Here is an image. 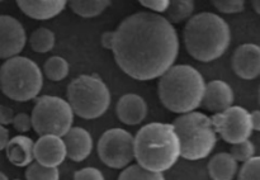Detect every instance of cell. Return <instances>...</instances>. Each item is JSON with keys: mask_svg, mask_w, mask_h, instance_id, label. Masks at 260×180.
I'll list each match as a JSON object with an SVG mask.
<instances>
[{"mask_svg": "<svg viewBox=\"0 0 260 180\" xmlns=\"http://www.w3.org/2000/svg\"><path fill=\"white\" fill-rule=\"evenodd\" d=\"M179 37L165 17L139 12L124 18L113 30L112 52L118 67L139 81L159 79L174 65Z\"/></svg>", "mask_w": 260, "mask_h": 180, "instance_id": "1", "label": "cell"}, {"mask_svg": "<svg viewBox=\"0 0 260 180\" xmlns=\"http://www.w3.org/2000/svg\"><path fill=\"white\" fill-rule=\"evenodd\" d=\"M137 165L152 172L172 169L180 157V143L172 123L145 124L134 137Z\"/></svg>", "mask_w": 260, "mask_h": 180, "instance_id": "2", "label": "cell"}, {"mask_svg": "<svg viewBox=\"0 0 260 180\" xmlns=\"http://www.w3.org/2000/svg\"><path fill=\"white\" fill-rule=\"evenodd\" d=\"M183 38L187 52L194 60L212 62L228 51L231 43V29L220 15L203 12L187 20Z\"/></svg>", "mask_w": 260, "mask_h": 180, "instance_id": "3", "label": "cell"}, {"mask_svg": "<svg viewBox=\"0 0 260 180\" xmlns=\"http://www.w3.org/2000/svg\"><path fill=\"white\" fill-rule=\"evenodd\" d=\"M206 81L190 65H173L159 78L157 94L162 105L177 114L194 112L202 105Z\"/></svg>", "mask_w": 260, "mask_h": 180, "instance_id": "4", "label": "cell"}, {"mask_svg": "<svg viewBox=\"0 0 260 180\" xmlns=\"http://www.w3.org/2000/svg\"><path fill=\"white\" fill-rule=\"evenodd\" d=\"M180 143V157L197 161L207 157L217 143L211 117L201 112L180 114L173 122Z\"/></svg>", "mask_w": 260, "mask_h": 180, "instance_id": "5", "label": "cell"}, {"mask_svg": "<svg viewBox=\"0 0 260 180\" xmlns=\"http://www.w3.org/2000/svg\"><path fill=\"white\" fill-rule=\"evenodd\" d=\"M43 86L40 66L24 56L8 58L0 66V89L14 101H29L37 98Z\"/></svg>", "mask_w": 260, "mask_h": 180, "instance_id": "6", "label": "cell"}, {"mask_svg": "<svg viewBox=\"0 0 260 180\" xmlns=\"http://www.w3.org/2000/svg\"><path fill=\"white\" fill-rule=\"evenodd\" d=\"M68 103L74 116L83 119H96L111 105L108 85L98 75H80L69 84Z\"/></svg>", "mask_w": 260, "mask_h": 180, "instance_id": "7", "label": "cell"}, {"mask_svg": "<svg viewBox=\"0 0 260 180\" xmlns=\"http://www.w3.org/2000/svg\"><path fill=\"white\" fill-rule=\"evenodd\" d=\"M32 128L38 136L63 137L73 127L74 113L66 99L55 95L37 98L32 114Z\"/></svg>", "mask_w": 260, "mask_h": 180, "instance_id": "8", "label": "cell"}, {"mask_svg": "<svg viewBox=\"0 0 260 180\" xmlns=\"http://www.w3.org/2000/svg\"><path fill=\"white\" fill-rule=\"evenodd\" d=\"M96 151L106 166L124 169L135 160L134 136L123 128L107 129L99 138Z\"/></svg>", "mask_w": 260, "mask_h": 180, "instance_id": "9", "label": "cell"}, {"mask_svg": "<svg viewBox=\"0 0 260 180\" xmlns=\"http://www.w3.org/2000/svg\"><path fill=\"white\" fill-rule=\"evenodd\" d=\"M216 133L231 145L249 139L253 134L250 112L240 105H231L221 113L211 117Z\"/></svg>", "mask_w": 260, "mask_h": 180, "instance_id": "10", "label": "cell"}, {"mask_svg": "<svg viewBox=\"0 0 260 180\" xmlns=\"http://www.w3.org/2000/svg\"><path fill=\"white\" fill-rule=\"evenodd\" d=\"M27 42L22 23L12 15H0V60L19 56Z\"/></svg>", "mask_w": 260, "mask_h": 180, "instance_id": "11", "label": "cell"}, {"mask_svg": "<svg viewBox=\"0 0 260 180\" xmlns=\"http://www.w3.org/2000/svg\"><path fill=\"white\" fill-rule=\"evenodd\" d=\"M36 162L46 167H57L66 160V149L62 137L46 134L40 136L33 146Z\"/></svg>", "mask_w": 260, "mask_h": 180, "instance_id": "12", "label": "cell"}, {"mask_svg": "<svg viewBox=\"0 0 260 180\" xmlns=\"http://www.w3.org/2000/svg\"><path fill=\"white\" fill-rule=\"evenodd\" d=\"M233 70L244 80H254L260 75V48L254 43L239 46L233 55Z\"/></svg>", "mask_w": 260, "mask_h": 180, "instance_id": "13", "label": "cell"}, {"mask_svg": "<svg viewBox=\"0 0 260 180\" xmlns=\"http://www.w3.org/2000/svg\"><path fill=\"white\" fill-rule=\"evenodd\" d=\"M235 100V94L230 84L223 80H212L206 84L202 105L212 113H221L230 108Z\"/></svg>", "mask_w": 260, "mask_h": 180, "instance_id": "14", "label": "cell"}, {"mask_svg": "<svg viewBox=\"0 0 260 180\" xmlns=\"http://www.w3.org/2000/svg\"><path fill=\"white\" fill-rule=\"evenodd\" d=\"M149 106L146 100L137 94H124L118 99L116 114L122 123L127 126H137L146 119Z\"/></svg>", "mask_w": 260, "mask_h": 180, "instance_id": "15", "label": "cell"}, {"mask_svg": "<svg viewBox=\"0 0 260 180\" xmlns=\"http://www.w3.org/2000/svg\"><path fill=\"white\" fill-rule=\"evenodd\" d=\"M66 149V157L74 162L88 159L93 150V137L83 127H71L62 137Z\"/></svg>", "mask_w": 260, "mask_h": 180, "instance_id": "16", "label": "cell"}, {"mask_svg": "<svg viewBox=\"0 0 260 180\" xmlns=\"http://www.w3.org/2000/svg\"><path fill=\"white\" fill-rule=\"evenodd\" d=\"M65 0H19L17 5L27 17L36 20H48L57 17L66 8Z\"/></svg>", "mask_w": 260, "mask_h": 180, "instance_id": "17", "label": "cell"}, {"mask_svg": "<svg viewBox=\"0 0 260 180\" xmlns=\"http://www.w3.org/2000/svg\"><path fill=\"white\" fill-rule=\"evenodd\" d=\"M33 146H35V141L24 134H18L10 138L5 147L7 157L10 164L18 167H25L32 164L35 160Z\"/></svg>", "mask_w": 260, "mask_h": 180, "instance_id": "18", "label": "cell"}, {"mask_svg": "<svg viewBox=\"0 0 260 180\" xmlns=\"http://www.w3.org/2000/svg\"><path fill=\"white\" fill-rule=\"evenodd\" d=\"M238 170L239 162L230 152L216 154L208 162V174L212 180H234Z\"/></svg>", "mask_w": 260, "mask_h": 180, "instance_id": "19", "label": "cell"}, {"mask_svg": "<svg viewBox=\"0 0 260 180\" xmlns=\"http://www.w3.org/2000/svg\"><path fill=\"white\" fill-rule=\"evenodd\" d=\"M109 5L111 2L107 0H74L69 3L70 9L81 18L98 17Z\"/></svg>", "mask_w": 260, "mask_h": 180, "instance_id": "20", "label": "cell"}, {"mask_svg": "<svg viewBox=\"0 0 260 180\" xmlns=\"http://www.w3.org/2000/svg\"><path fill=\"white\" fill-rule=\"evenodd\" d=\"M42 75L51 81H62L70 73V65L61 56H51L45 61L42 67Z\"/></svg>", "mask_w": 260, "mask_h": 180, "instance_id": "21", "label": "cell"}, {"mask_svg": "<svg viewBox=\"0 0 260 180\" xmlns=\"http://www.w3.org/2000/svg\"><path fill=\"white\" fill-rule=\"evenodd\" d=\"M193 12H194V3L192 0H174V2H170L165 12L167 13L165 19L170 24H177V23L189 19L193 15Z\"/></svg>", "mask_w": 260, "mask_h": 180, "instance_id": "22", "label": "cell"}, {"mask_svg": "<svg viewBox=\"0 0 260 180\" xmlns=\"http://www.w3.org/2000/svg\"><path fill=\"white\" fill-rule=\"evenodd\" d=\"M55 33L45 27H40L29 35V46L35 52L47 53L55 47Z\"/></svg>", "mask_w": 260, "mask_h": 180, "instance_id": "23", "label": "cell"}, {"mask_svg": "<svg viewBox=\"0 0 260 180\" xmlns=\"http://www.w3.org/2000/svg\"><path fill=\"white\" fill-rule=\"evenodd\" d=\"M118 180H165V176L162 172L149 171L135 164L122 169Z\"/></svg>", "mask_w": 260, "mask_h": 180, "instance_id": "24", "label": "cell"}, {"mask_svg": "<svg viewBox=\"0 0 260 180\" xmlns=\"http://www.w3.org/2000/svg\"><path fill=\"white\" fill-rule=\"evenodd\" d=\"M25 180H60L57 167H46L33 161L25 170Z\"/></svg>", "mask_w": 260, "mask_h": 180, "instance_id": "25", "label": "cell"}, {"mask_svg": "<svg viewBox=\"0 0 260 180\" xmlns=\"http://www.w3.org/2000/svg\"><path fill=\"white\" fill-rule=\"evenodd\" d=\"M230 155L238 162H245L255 156V146L250 139H245V141L233 145Z\"/></svg>", "mask_w": 260, "mask_h": 180, "instance_id": "26", "label": "cell"}, {"mask_svg": "<svg viewBox=\"0 0 260 180\" xmlns=\"http://www.w3.org/2000/svg\"><path fill=\"white\" fill-rule=\"evenodd\" d=\"M260 179V157L254 156L245 161L239 171L238 180H259Z\"/></svg>", "mask_w": 260, "mask_h": 180, "instance_id": "27", "label": "cell"}, {"mask_svg": "<svg viewBox=\"0 0 260 180\" xmlns=\"http://www.w3.org/2000/svg\"><path fill=\"white\" fill-rule=\"evenodd\" d=\"M216 9L223 14H236L243 12L245 8V2L243 0H215L213 2Z\"/></svg>", "mask_w": 260, "mask_h": 180, "instance_id": "28", "label": "cell"}, {"mask_svg": "<svg viewBox=\"0 0 260 180\" xmlns=\"http://www.w3.org/2000/svg\"><path fill=\"white\" fill-rule=\"evenodd\" d=\"M74 180H106L104 179V175L101 170H98L96 167L86 166L83 169L78 170V171L74 174Z\"/></svg>", "mask_w": 260, "mask_h": 180, "instance_id": "29", "label": "cell"}, {"mask_svg": "<svg viewBox=\"0 0 260 180\" xmlns=\"http://www.w3.org/2000/svg\"><path fill=\"white\" fill-rule=\"evenodd\" d=\"M13 127H14L15 131L20 132V133H27L32 128V119L30 116L27 113H18L14 114V118L12 122Z\"/></svg>", "mask_w": 260, "mask_h": 180, "instance_id": "30", "label": "cell"}, {"mask_svg": "<svg viewBox=\"0 0 260 180\" xmlns=\"http://www.w3.org/2000/svg\"><path fill=\"white\" fill-rule=\"evenodd\" d=\"M140 4H141L142 7L150 9L152 13H155V14H159V13L167 12L170 2L169 0H141Z\"/></svg>", "mask_w": 260, "mask_h": 180, "instance_id": "31", "label": "cell"}, {"mask_svg": "<svg viewBox=\"0 0 260 180\" xmlns=\"http://www.w3.org/2000/svg\"><path fill=\"white\" fill-rule=\"evenodd\" d=\"M13 118H14V112L10 106L0 104V126H8L12 124Z\"/></svg>", "mask_w": 260, "mask_h": 180, "instance_id": "32", "label": "cell"}, {"mask_svg": "<svg viewBox=\"0 0 260 180\" xmlns=\"http://www.w3.org/2000/svg\"><path fill=\"white\" fill-rule=\"evenodd\" d=\"M9 139V131H8L7 127L0 126V151L5 150Z\"/></svg>", "mask_w": 260, "mask_h": 180, "instance_id": "33", "label": "cell"}, {"mask_svg": "<svg viewBox=\"0 0 260 180\" xmlns=\"http://www.w3.org/2000/svg\"><path fill=\"white\" fill-rule=\"evenodd\" d=\"M102 45H103L104 48H107V50H111L112 47V41H113V32H104L103 34H102Z\"/></svg>", "mask_w": 260, "mask_h": 180, "instance_id": "34", "label": "cell"}, {"mask_svg": "<svg viewBox=\"0 0 260 180\" xmlns=\"http://www.w3.org/2000/svg\"><path fill=\"white\" fill-rule=\"evenodd\" d=\"M250 119H251V126H253V131H260V112L256 111L251 112L250 113Z\"/></svg>", "mask_w": 260, "mask_h": 180, "instance_id": "35", "label": "cell"}, {"mask_svg": "<svg viewBox=\"0 0 260 180\" xmlns=\"http://www.w3.org/2000/svg\"><path fill=\"white\" fill-rule=\"evenodd\" d=\"M251 4H253L254 10H255V12L258 13V14H260V2H258V0H256V2H253V3H251Z\"/></svg>", "mask_w": 260, "mask_h": 180, "instance_id": "36", "label": "cell"}, {"mask_svg": "<svg viewBox=\"0 0 260 180\" xmlns=\"http://www.w3.org/2000/svg\"><path fill=\"white\" fill-rule=\"evenodd\" d=\"M0 180H9V177H8L4 172L0 171Z\"/></svg>", "mask_w": 260, "mask_h": 180, "instance_id": "37", "label": "cell"}]
</instances>
